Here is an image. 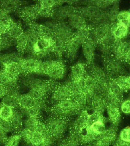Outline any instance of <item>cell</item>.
I'll return each mask as SVG.
<instances>
[{
    "mask_svg": "<svg viewBox=\"0 0 130 146\" xmlns=\"http://www.w3.org/2000/svg\"><path fill=\"white\" fill-rule=\"evenodd\" d=\"M66 2L65 1L46 0L38 1L37 3L40 8L54 10L55 8L64 4Z\"/></svg>",
    "mask_w": 130,
    "mask_h": 146,
    "instance_id": "28",
    "label": "cell"
},
{
    "mask_svg": "<svg viewBox=\"0 0 130 146\" xmlns=\"http://www.w3.org/2000/svg\"><path fill=\"white\" fill-rule=\"evenodd\" d=\"M24 32L21 25L14 22L6 34L16 40L18 38L23 34Z\"/></svg>",
    "mask_w": 130,
    "mask_h": 146,
    "instance_id": "26",
    "label": "cell"
},
{
    "mask_svg": "<svg viewBox=\"0 0 130 146\" xmlns=\"http://www.w3.org/2000/svg\"><path fill=\"white\" fill-rule=\"evenodd\" d=\"M26 81L29 88L27 93L36 100H44L48 94L53 90V81L38 78H29Z\"/></svg>",
    "mask_w": 130,
    "mask_h": 146,
    "instance_id": "1",
    "label": "cell"
},
{
    "mask_svg": "<svg viewBox=\"0 0 130 146\" xmlns=\"http://www.w3.org/2000/svg\"><path fill=\"white\" fill-rule=\"evenodd\" d=\"M19 98L11 95H6L3 97L1 104L9 106L14 109H17L19 107L18 101Z\"/></svg>",
    "mask_w": 130,
    "mask_h": 146,
    "instance_id": "31",
    "label": "cell"
},
{
    "mask_svg": "<svg viewBox=\"0 0 130 146\" xmlns=\"http://www.w3.org/2000/svg\"><path fill=\"white\" fill-rule=\"evenodd\" d=\"M42 60L32 57L21 58L19 64L21 66L24 74H38Z\"/></svg>",
    "mask_w": 130,
    "mask_h": 146,
    "instance_id": "7",
    "label": "cell"
},
{
    "mask_svg": "<svg viewBox=\"0 0 130 146\" xmlns=\"http://www.w3.org/2000/svg\"><path fill=\"white\" fill-rule=\"evenodd\" d=\"M86 108L70 99L52 104L49 110L51 115L68 119L71 116L80 114Z\"/></svg>",
    "mask_w": 130,
    "mask_h": 146,
    "instance_id": "2",
    "label": "cell"
},
{
    "mask_svg": "<svg viewBox=\"0 0 130 146\" xmlns=\"http://www.w3.org/2000/svg\"><path fill=\"white\" fill-rule=\"evenodd\" d=\"M86 73L91 75L96 81L107 83L105 73L103 70L99 66L93 64L89 65L88 73Z\"/></svg>",
    "mask_w": 130,
    "mask_h": 146,
    "instance_id": "20",
    "label": "cell"
},
{
    "mask_svg": "<svg viewBox=\"0 0 130 146\" xmlns=\"http://www.w3.org/2000/svg\"><path fill=\"white\" fill-rule=\"evenodd\" d=\"M58 146H68L66 139H65L64 140H63Z\"/></svg>",
    "mask_w": 130,
    "mask_h": 146,
    "instance_id": "47",
    "label": "cell"
},
{
    "mask_svg": "<svg viewBox=\"0 0 130 146\" xmlns=\"http://www.w3.org/2000/svg\"><path fill=\"white\" fill-rule=\"evenodd\" d=\"M113 46V52L117 58H124L130 49V43L125 41L115 42Z\"/></svg>",
    "mask_w": 130,
    "mask_h": 146,
    "instance_id": "21",
    "label": "cell"
},
{
    "mask_svg": "<svg viewBox=\"0 0 130 146\" xmlns=\"http://www.w3.org/2000/svg\"><path fill=\"white\" fill-rule=\"evenodd\" d=\"M33 131H31L28 129L25 128L21 132L20 134L22 138L29 145L30 143Z\"/></svg>",
    "mask_w": 130,
    "mask_h": 146,
    "instance_id": "38",
    "label": "cell"
},
{
    "mask_svg": "<svg viewBox=\"0 0 130 146\" xmlns=\"http://www.w3.org/2000/svg\"><path fill=\"white\" fill-rule=\"evenodd\" d=\"M7 92L6 89L0 85V99L3 98L7 94Z\"/></svg>",
    "mask_w": 130,
    "mask_h": 146,
    "instance_id": "45",
    "label": "cell"
},
{
    "mask_svg": "<svg viewBox=\"0 0 130 146\" xmlns=\"http://www.w3.org/2000/svg\"><path fill=\"white\" fill-rule=\"evenodd\" d=\"M116 19L119 23L129 27L130 26L129 11H123L119 12Z\"/></svg>",
    "mask_w": 130,
    "mask_h": 146,
    "instance_id": "35",
    "label": "cell"
},
{
    "mask_svg": "<svg viewBox=\"0 0 130 146\" xmlns=\"http://www.w3.org/2000/svg\"><path fill=\"white\" fill-rule=\"evenodd\" d=\"M86 64L82 62H77L71 67L70 80L77 82L84 78L86 74Z\"/></svg>",
    "mask_w": 130,
    "mask_h": 146,
    "instance_id": "17",
    "label": "cell"
},
{
    "mask_svg": "<svg viewBox=\"0 0 130 146\" xmlns=\"http://www.w3.org/2000/svg\"><path fill=\"white\" fill-rule=\"evenodd\" d=\"M83 91L88 97L90 102L91 98L97 94L96 81L91 75L87 73L83 79Z\"/></svg>",
    "mask_w": 130,
    "mask_h": 146,
    "instance_id": "19",
    "label": "cell"
},
{
    "mask_svg": "<svg viewBox=\"0 0 130 146\" xmlns=\"http://www.w3.org/2000/svg\"><path fill=\"white\" fill-rule=\"evenodd\" d=\"M114 80L123 91L130 90V76L121 75Z\"/></svg>",
    "mask_w": 130,
    "mask_h": 146,
    "instance_id": "33",
    "label": "cell"
},
{
    "mask_svg": "<svg viewBox=\"0 0 130 146\" xmlns=\"http://www.w3.org/2000/svg\"><path fill=\"white\" fill-rule=\"evenodd\" d=\"M70 27L75 31L78 30L89 25L87 19L76 9L67 19Z\"/></svg>",
    "mask_w": 130,
    "mask_h": 146,
    "instance_id": "12",
    "label": "cell"
},
{
    "mask_svg": "<svg viewBox=\"0 0 130 146\" xmlns=\"http://www.w3.org/2000/svg\"><path fill=\"white\" fill-rule=\"evenodd\" d=\"M44 107V104H43L29 109H22V112L26 117H40Z\"/></svg>",
    "mask_w": 130,
    "mask_h": 146,
    "instance_id": "30",
    "label": "cell"
},
{
    "mask_svg": "<svg viewBox=\"0 0 130 146\" xmlns=\"http://www.w3.org/2000/svg\"><path fill=\"white\" fill-rule=\"evenodd\" d=\"M108 92L111 93L122 102L123 98V91L115 80L108 83Z\"/></svg>",
    "mask_w": 130,
    "mask_h": 146,
    "instance_id": "29",
    "label": "cell"
},
{
    "mask_svg": "<svg viewBox=\"0 0 130 146\" xmlns=\"http://www.w3.org/2000/svg\"><path fill=\"white\" fill-rule=\"evenodd\" d=\"M91 24L95 22L103 12L102 10L93 5H82L76 7Z\"/></svg>",
    "mask_w": 130,
    "mask_h": 146,
    "instance_id": "14",
    "label": "cell"
},
{
    "mask_svg": "<svg viewBox=\"0 0 130 146\" xmlns=\"http://www.w3.org/2000/svg\"><path fill=\"white\" fill-rule=\"evenodd\" d=\"M129 12H130V10H129Z\"/></svg>",
    "mask_w": 130,
    "mask_h": 146,
    "instance_id": "49",
    "label": "cell"
},
{
    "mask_svg": "<svg viewBox=\"0 0 130 146\" xmlns=\"http://www.w3.org/2000/svg\"><path fill=\"white\" fill-rule=\"evenodd\" d=\"M117 139V133L114 128L107 129L104 133L98 137L92 143V146H109Z\"/></svg>",
    "mask_w": 130,
    "mask_h": 146,
    "instance_id": "9",
    "label": "cell"
},
{
    "mask_svg": "<svg viewBox=\"0 0 130 146\" xmlns=\"http://www.w3.org/2000/svg\"><path fill=\"white\" fill-rule=\"evenodd\" d=\"M66 140L68 146H80L82 145L80 135L72 128Z\"/></svg>",
    "mask_w": 130,
    "mask_h": 146,
    "instance_id": "27",
    "label": "cell"
},
{
    "mask_svg": "<svg viewBox=\"0 0 130 146\" xmlns=\"http://www.w3.org/2000/svg\"><path fill=\"white\" fill-rule=\"evenodd\" d=\"M129 100H130V97H129Z\"/></svg>",
    "mask_w": 130,
    "mask_h": 146,
    "instance_id": "48",
    "label": "cell"
},
{
    "mask_svg": "<svg viewBox=\"0 0 130 146\" xmlns=\"http://www.w3.org/2000/svg\"><path fill=\"white\" fill-rule=\"evenodd\" d=\"M0 124L7 133L13 131V129L9 121L0 119Z\"/></svg>",
    "mask_w": 130,
    "mask_h": 146,
    "instance_id": "40",
    "label": "cell"
},
{
    "mask_svg": "<svg viewBox=\"0 0 130 146\" xmlns=\"http://www.w3.org/2000/svg\"><path fill=\"white\" fill-rule=\"evenodd\" d=\"M19 12L21 18L26 22L34 21L39 17V8L37 3L23 7Z\"/></svg>",
    "mask_w": 130,
    "mask_h": 146,
    "instance_id": "13",
    "label": "cell"
},
{
    "mask_svg": "<svg viewBox=\"0 0 130 146\" xmlns=\"http://www.w3.org/2000/svg\"><path fill=\"white\" fill-rule=\"evenodd\" d=\"M124 59L128 62H130V49L124 57Z\"/></svg>",
    "mask_w": 130,
    "mask_h": 146,
    "instance_id": "46",
    "label": "cell"
},
{
    "mask_svg": "<svg viewBox=\"0 0 130 146\" xmlns=\"http://www.w3.org/2000/svg\"><path fill=\"white\" fill-rule=\"evenodd\" d=\"M72 92L67 84L56 86L51 92L50 99L52 104L59 102L72 99Z\"/></svg>",
    "mask_w": 130,
    "mask_h": 146,
    "instance_id": "6",
    "label": "cell"
},
{
    "mask_svg": "<svg viewBox=\"0 0 130 146\" xmlns=\"http://www.w3.org/2000/svg\"><path fill=\"white\" fill-rule=\"evenodd\" d=\"M66 65L59 59L42 60L40 75H45L52 81L62 79L66 74Z\"/></svg>",
    "mask_w": 130,
    "mask_h": 146,
    "instance_id": "3",
    "label": "cell"
},
{
    "mask_svg": "<svg viewBox=\"0 0 130 146\" xmlns=\"http://www.w3.org/2000/svg\"><path fill=\"white\" fill-rule=\"evenodd\" d=\"M9 122L13 131L18 133L21 129L23 123L22 112L17 109H14L13 115Z\"/></svg>",
    "mask_w": 130,
    "mask_h": 146,
    "instance_id": "24",
    "label": "cell"
},
{
    "mask_svg": "<svg viewBox=\"0 0 130 146\" xmlns=\"http://www.w3.org/2000/svg\"><path fill=\"white\" fill-rule=\"evenodd\" d=\"M52 29L55 42L65 47L74 33L68 23L64 22L57 21Z\"/></svg>",
    "mask_w": 130,
    "mask_h": 146,
    "instance_id": "5",
    "label": "cell"
},
{
    "mask_svg": "<svg viewBox=\"0 0 130 146\" xmlns=\"http://www.w3.org/2000/svg\"><path fill=\"white\" fill-rule=\"evenodd\" d=\"M31 146L29 145V146Z\"/></svg>",
    "mask_w": 130,
    "mask_h": 146,
    "instance_id": "50",
    "label": "cell"
},
{
    "mask_svg": "<svg viewBox=\"0 0 130 146\" xmlns=\"http://www.w3.org/2000/svg\"><path fill=\"white\" fill-rule=\"evenodd\" d=\"M96 47V42L90 37L84 40L82 44V53L84 59L89 65L93 63Z\"/></svg>",
    "mask_w": 130,
    "mask_h": 146,
    "instance_id": "11",
    "label": "cell"
},
{
    "mask_svg": "<svg viewBox=\"0 0 130 146\" xmlns=\"http://www.w3.org/2000/svg\"><path fill=\"white\" fill-rule=\"evenodd\" d=\"M76 8L69 4L62 5L54 9L52 18L58 22H64L69 18Z\"/></svg>",
    "mask_w": 130,
    "mask_h": 146,
    "instance_id": "10",
    "label": "cell"
},
{
    "mask_svg": "<svg viewBox=\"0 0 130 146\" xmlns=\"http://www.w3.org/2000/svg\"><path fill=\"white\" fill-rule=\"evenodd\" d=\"M108 70L113 75L120 76L123 75L125 72V67L124 63L117 58H110L106 61Z\"/></svg>",
    "mask_w": 130,
    "mask_h": 146,
    "instance_id": "16",
    "label": "cell"
},
{
    "mask_svg": "<svg viewBox=\"0 0 130 146\" xmlns=\"http://www.w3.org/2000/svg\"><path fill=\"white\" fill-rule=\"evenodd\" d=\"M119 139L125 142L130 143V127H127L121 131Z\"/></svg>",
    "mask_w": 130,
    "mask_h": 146,
    "instance_id": "39",
    "label": "cell"
},
{
    "mask_svg": "<svg viewBox=\"0 0 130 146\" xmlns=\"http://www.w3.org/2000/svg\"><path fill=\"white\" fill-rule=\"evenodd\" d=\"M19 107L22 109H29L44 104V100H36L27 93L19 96Z\"/></svg>",
    "mask_w": 130,
    "mask_h": 146,
    "instance_id": "18",
    "label": "cell"
},
{
    "mask_svg": "<svg viewBox=\"0 0 130 146\" xmlns=\"http://www.w3.org/2000/svg\"><path fill=\"white\" fill-rule=\"evenodd\" d=\"M40 121V117H27L24 122L25 128L34 132L36 130Z\"/></svg>",
    "mask_w": 130,
    "mask_h": 146,
    "instance_id": "36",
    "label": "cell"
},
{
    "mask_svg": "<svg viewBox=\"0 0 130 146\" xmlns=\"http://www.w3.org/2000/svg\"><path fill=\"white\" fill-rule=\"evenodd\" d=\"M14 109L9 106L0 105V119L10 121L13 115Z\"/></svg>",
    "mask_w": 130,
    "mask_h": 146,
    "instance_id": "34",
    "label": "cell"
},
{
    "mask_svg": "<svg viewBox=\"0 0 130 146\" xmlns=\"http://www.w3.org/2000/svg\"><path fill=\"white\" fill-rule=\"evenodd\" d=\"M21 57L17 54L9 53L1 55L0 62L4 65L13 62L19 63Z\"/></svg>",
    "mask_w": 130,
    "mask_h": 146,
    "instance_id": "32",
    "label": "cell"
},
{
    "mask_svg": "<svg viewBox=\"0 0 130 146\" xmlns=\"http://www.w3.org/2000/svg\"><path fill=\"white\" fill-rule=\"evenodd\" d=\"M20 133L13 135L7 138L4 143L5 146H18L21 139Z\"/></svg>",
    "mask_w": 130,
    "mask_h": 146,
    "instance_id": "37",
    "label": "cell"
},
{
    "mask_svg": "<svg viewBox=\"0 0 130 146\" xmlns=\"http://www.w3.org/2000/svg\"><path fill=\"white\" fill-rule=\"evenodd\" d=\"M108 104L106 98L101 95L96 94L91 98L90 105L92 112L103 114Z\"/></svg>",
    "mask_w": 130,
    "mask_h": 146,
    "instance_id": "15",
    "label": "cell"
},
{
    "mask_svg": "<svg viewBox=\"0 0 130 146\" xmlns=\"http://www.w3.org/2000/svg\"><path fill=\"white\" fill-rule=\"evenodd\" d=\"M113 146H130V143L123 141L119 138L115 141Z\"/></svg>",
    "mask_w": 130,
    "mask_h": 146,
    "instance_id": "43",
    "label": "cell"
},
{
    "mask_svg": "<svg viewBox=\"0 0 130 146\" xmlns=\"http://www.w3.org/2000/svg\"><path fill=\"white\" fill-rule=\"evenodd\" d=\"M106 110L109 121L114 126H117L119 124L121 117L119 107L108 104Z\"/></svg>",
    "mask_w": 130,
    "mask_h": 146,
    "instance_id": "22",
    "label": "cell"
},
{
    "mask_svg": "<svg viewBox=\"0 0 130 146\" xmlns=\"http://www.w3.org/2000/svg\"><path fill=\"white\" fill-rule=\"evenodd\" d=\"M111 32L116 39L121 40L127 36L129 33L128 27L116 23L110 28Z\"/></svg>",
    "mask_w": 130,
    "mask_h": 146,
    "instance_id": "25",
    "label": "cell"
},
{
    "mask_svg": "<svg viewBox=\"0 0 130 146\" xmlns=\"http://www.w3.org/2000/svg\"><path fill=\"white\" fill-rule=\"evenodd\" d=\"M121 110L124 113H130V100H125L122 102L121 105Z\"/></svg>",
    "mask_w": 130,
    "mask_h": 146,
    "instance_id": "41",
    "label": "cell"
},
{
    "mask_svg": "<svg viewBox=\"0 0 130 146\" xmlns=\"http://www.w3.org/2000/svg\"><path fill=\"white\" fill-rule=\"evenodd\" d=\"M84 40L74 34L68 41L65 47V54L70 59H74L78 54L80 49L82 48Z\"/></svg>",
    "mask_w": 130,
    "mask_h": 146,
    "instance_id": "8",
    "label": "cell"
},
{
    "mask_svg": "<svg viewBox=\"0 0 130 146\" xmlns=\"http://www.w3.org/2000/svg\"><path fill=\"white\" fill-rule=\"evenodd\" d=\"M7 133L0 124V142L4 143L7 137Z\"/></svg>",
    "mask_w": 130,
    "mask_h": 146,
    "instance_id": "42",
    "label": "cell"
},
{
    "mask_svg": "<svg viewBox=\"0 0 130 146\" xmlns=\"http://www.w3.org/2000/svg\"><path fill=\"white\" fill-rule=\"evenodd\" d=\"M8 31V28L2 24L0 23V36L6 33Z\"/></svg>",
    "mask_w": 130,
    "mask_h": 146,
    "instance_id": "44",
    "label": "cell"
},
{
    "mask_svg": "<svg viewBox=\"0 0 130 146\" xmlns=\"http://www.w3.org/2000/svg\"><path fill=\"white\" fill-rule=\"evenodd\" d=\"M23 4L21 1H0V9L9 14L19 10Z\"/></svg>",
    "mask_w": 130,
    "mask_h": 146,
    "instance_id": "23",
    "label": "cell"
},
{
    "mask_svg": "<svg viewBox=\"0 0 130 146\" xmlns=\"http://www.w3.org/2000/svg\"><path fill=\"white\" fill-rule=\"evenodd\" d=\"M44 123L48 131L56 140L62 139L68 130L67 118L51 115Z\"/></svg>",
    "mask_w": 130,
    "mask_h": 146,
    "instance_id": "4",
    "label": "cell"
}]
</instances>
